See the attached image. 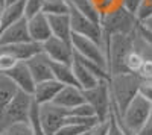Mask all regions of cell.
Masks as SVG:
<instances>
[{
	"instance_id": "6da1fadb",
	"label": "cell",
	"mask_w": 152,
	"mask_h": 135,
	"mask_svg": "<svg viewBox=\"0 0 152 135\" xmlns=\"http://www.w3.org/2000/svg\"><path fill=\"white\" fill-rule=\"evenodd\" d=\"M142 78L137 73L123 71L117 75L110 76V91L113 99V111L117 115L122 114V111L126 108L134 97L138 93V87L142 83Z\"/></svg>"
},
{
	"instance_id": "7a4b0ae2",
	"label": "cell",
	"mask_w": 152,
	"mask_h": 135,
	"mask_svg": "<svg viewBox=\"0 0 152 135\" xmlns=\"http://www.w3.org/2000/svg\"><path fill=\"white\" fill-rule=\"evenodd\" d=\"M100 28H102L104 35H132L137 30L138 21L134 14L123 9L122 6L116 8L114 11L100 17Z\"/></svg>"
},
{
	"instance_id": "3957f363",
	"label": "cell",
	"mask_w": 152,
	"mask_h": 135,
	"mask_svg": "<svg viewBox=\"0 0 152 135\" xmlns=\"http://www.w3.org/2000/svg\"><path fill=\"white\" fill-rule=\"evenodd\" d=\"M152 103H149L146 99H143L142 96H135L134 99L126 105V108L122 111V114H116L120 125L123 126V129L129 134H137L140 131V128L145 125V121L151 112Z\"/></svg>"
},
{
	"instance_id": "277c9868",
	"label": "cell",
	"mask_w": 152,
	"mask_h": 135,
	"mask_svg": "<svg viewBox=\"0 0 152 135\" xmlns=\"http://www.w3.org/2000/svg\"><path fill=\"white\" fill-rule=\"evenodd\" d=\"M85 102L93 108L99 121H105L113 109V99L110 91V79L99 81L94 87L82 90Z\"/></svg>"
},
{
	"instance_id": "5b68a950",
	"label": "cell",
	"mask_w": 152,
	"mask_h": 135,
	"mask_svg": "<svg viewBox=\"0 0 152 135\" xmlns=\"http://www.w3.org/2000/svg\"><path fill=\"white\" fill-rule=\"evenodd\" d=\"M32 105H34L32 94L18 90L0 114V129L8 125L17 123V121H29Z\"/></svg>"
},
{
	"instance_id": "8992f818",
	"label": "cell",
	"mask_w": 152,
	"mask_h": 135,
	"mask_svg": "<svg viewBox=\"0 0 152 135\" xmlns=\"http://www.w3.org/2000/svg\"><path fill=\"white\" fill-rule=\"evenodd\" d=\"M70 44L73 47V52L79 56H84L87 59L93 61V62L99 64L100 67H104L108 70L107 67V56L104 52V47L100 46L99 43L87 38V36L78 35V33H73L70 36Z\"/></svg>"
},
{
	"instance_id": "52a82bcc",
	"label": "cell",
	"mask_w": 152,
	"mask_h": 135,
	"mask_svg": "<svg viewBox=\"0 0 152 135\" xmlns=\"http://www.w3.org/2000/svg\"><path fill=\"white\" fill-rule=\"evenodd\" d=\"M69 112L55 103L38 105V120L46 135H55L56 131L64 125Z\"/></svg>"
},
{
	"instance_id": "ba28073f",
	"label": "cell",
	"mask_w": 152,
	"mask_h": 135,
	"mask_svg": "<svg viewBox=\"0 0 152 135\" xmlns=\"http://www.w3.org/2000/svg\"><path fill=\"white\" fill-rule=\"evenodd\" d=\"M69 15H70V24H72V32L73 33L87 36V38L99 43L104 47V32H102V28H100V23H96L90 18L81 15L79 12H76L72 8H70Z\"/></svg>"
},
{
	"instance_id": "9c48e42d",
	"label": "cell",
	"mask_w": 152,
	"mask_h": 135,
	"mask_svg": "<svg viewBox=\"0 0 152 135\" xmlns=\"http://www.w3.org/2000/svg\"><path fill=\"white\" fill-rule=\"evenodd\" d=\"M41 52L52 61V62L61 64H72L73 61V47L70 41L50 36L44 43H41Z\"/></svg>"
},
{
	"instance_id": "30bf717a",
	"label": "cell",
	"mask_w": 152,
	"mask_h": 135,
	"mask_svg": "<svg viewBox=\"0 0 152 135\" xmlns=\"http://www.w3.org/2000/svg\"><path fill=\"white\" fill-rule=\"evenodd\" d=\"M24 64H26L29 73L32 75L35 83L52 79V61L43 52H38L37 55L31 56L28 61H24Z\"/></svg>"
},
{
	"instance_id": "8fae6325",
	"label": "cell",
	"mask_w": 152,
	"mask_h": 135,
	"mask_svg": "<svg viewBox=\"0 0 152 135\" xmlns=\"http://www.w3.org/2000/svg\"><path fill=\"white\" fill-rule=\"evenodd\" d=\"M24 41H31L26 18H21L0 30V46L17 44V43H24Z\"/></svg>"
},
{
	"instance_id": "7c38bea8",
	"label": "cell",
	"mask_w": 152,
	"mask_h": 135,
	"mask_svg": "<svg viewBox=\"0 0 152 135\" xmlns=\"http://www.w3.org/2000/svg\"><path fill=\"white\" fill-rule=\"evenodd\" d=\"M28 20V32H29V38L31 41H35L38 44L44 43L47 38L52 36V32H50V26H49V20L47 15L40 12Z\"/></svg>"
},
{
	"instance_id": "4fadbf2b",
	"label": "cell",
	"mask_w": 152,
	"mask_h": 135,
	"mask_svg": "<svg viewBox=\"0 0 152 135\" xmlns=\"http://www.w3.org/2000/svg\"><path fill=\"white\" fill-rule=\"evenodd\" d=\"M61 88H62V85L53 78L43 81V82H37L34 87V91H32V99L37 105L52 103Z\"/></svg>"
},
{
	"instance_id": "5bb4252c",
	"label": "cell",
	"mask_w": 152,
	"mask_h": 135,
	"mask_svg": "<svg viewBox=\"0 0 152 135\" xmlns=\"http://www.w3.org/2000/svg\"><path fill=\"white\" fill-rule=\"evenodd\" d=\"M5 75L15 83V87L20 91L32 94L34 87H35V81H34L32 75L29 73V70H28V67H26L24 62H17L11 70L6 71Z\"/></svg>"
},
{
	"instance_id": "9a60e30c",
	"label": "cell",
	"mask_w": 152,
	"mask_h": 135,
	"mask_svg": "<svg viewBox=\"0 0 152 135\" xmlns=\"http://www.w3.org/2000/svg\"><path fill=\"white\" fill-rule=\"evenodd\" d=\"M84 93L79 87H75V85H62V88L58 91L56 97L53 99L52 103L64 108V109H72L75 106H78L81 103H84Z\"/></svg>"
},
{
	"instance_id": "2e32d148",
	"label": "cell",
	"mask_w": 152,
	"mask_h": 135,
	"mask_svg": "<svg viewBox=\"0 0 152 135\" xmlns=\"http://www.w3.org/2000/svg\"><path fill=\"white\" fill-rule=\"evenodd\" d=\"M0 50L8 52L11 56H14L18 62H24L31 56L41 52V44L35 41H24V43H17V44H6L0 46Z\"/></svg>"
},
{
	"instance_id": "e0dca14e",
	"label": "cell",
	"mask_w": 152,
	"mask_h": 135,
	"mask_svg": "<svg viewBox=\"0 0 152 135\" xmlns=\"http://www.w3.org/2000/svg\"><path fill=\"white\" fill-rule=\"evenodd\" d=\"M72 70H73V75H75V79H76V83L81 90H88L94 87V85L100 81L93 71H90L84 64H81L78 59L73 56V61H72ZM104 81V79H102Z\"/></svg>"
},
{
	"instance_id": "ac0fdd59",
	"label": "cell",
	"mask_w": 152,
	"mask_h": 135,
	"mask_svg": "<svg viewBox=\"0 0 152 135\" xmlns=\"http://www.w3.org/2000/svg\"><path fill=\"white\" fill-rule=\"evenodd\" d=\"M50 32L53 36L61 40L70 41L72 36V24H70V15L69 14H61V15H47Z\"/></svg>"
},
{
	"instance_id": "d6986e66",
	"label": "cell",
	"mask_w": 152,
	"mask_h": 135,
	"mask_svg": "<svg viewBox=\"0 0 152 135\" xmlns=\"http://www.w3.org/2000/svg\"><path fill=\"white\" fill-rule=\"evenodd\" d=\"M21 18H24V0H17L14 3L3 5L2 20H0V30Z\"/></svg>"
},
{
	"instance_id": "ffe728a7",
	"label": "cell",
	"mask_w": 152,
	"mask_h": 135,
	"mask_svg": "<svg viewBox=\"0 0 152 135\" xmlns=\"http://www.w3.org/2000/svg\"><path fill=\"white\" fill-rule=\"evenodd\" d=\"M52 78L58 81L61 85H75V87H78L72 70V64L52 62Z\"/></svg>"
},
{
	"instance_id": "44dd1931",
	"label": "cell",
	"mask_w": 152,
	"mask_h": 135,
	"mask_svg": "<svg viewBox=\"0 0 152 135\" xmlns=\"http://www.w3.org/2000/svg\"><path fill=\"white\" fill-rule=\"evenodd\" d=\"M18 88L3 71H0V114L5 109V106L11 102V99L15 96Z\"/></svg>"
},
{
	"instance_id": "7402d4cb",
	"label": "cell",
	"mask_w": 152,
	"mask_h": 135,
	"mask_svg": "<svg viewBox=\"0 0 152 135\" xmlns=\"http://www.w3.org/2000/svg\"><path fill=\"white\" fill-rule=\"evenodd\" d=\"M72 9H75L76 12H79L81 15L90 18L96 23L100 21V14L97 12L93 0H67Z\"/></svg>"
},
{
	"instance_id": "603a6c76",
	"label": "cell",
	"mask_w": 152,
	"mask_h": 135,
	"mask_svg": "<svg viewBox=\"0 0 152 135\" xmlns=\"http://www.w3.org/2000/svg\"><path fill=\"white\" fill-rule=\"evenodd\" d=\"M69 12L70 5L67 0H43V14L46 15H61Z\"/></svg>"
},
{
	"instance_id": "cb8c5ba5",
	"label": "cell",
	"mask_w": 152,
	"mask_h": 135,
	"mask_svg": "<svg viewBox=\"0 0 152 135\" xmlns=\"http://www.w3.org/2000/svg\"><path fill=\"white\" fill-rule=\"evenodd\" d=\"M90 129H91V126H87L84 123H79V121H73L70 118H66L64 125H62L56 131L55 135H79V134L87 132V131H90Z\"/></svg>"
},
{
	"instance_id": "d4e9b609",
	"label": "cell",
	"mask_w": 152,
	"mask_h": 135,
	"mask_svg": "<svg viewBox=\"0 0 152 135\" xmlns=\"http://www.w3.org/2000/svg\"><path fill=\"white\" fill-rule=\"evenodd\" d=\"M143 62H145V58L142 56V53H138L135 49H132V50L126 55L123 64H125V70H126V71L137 73V75H138V71H140Z\"/></svg>"
},
{
	"instance_id": "484cf974",
	"label": "cell",
	"mask_w": 152,
	"mask_h": 135,
	"mask_svg": "<svg viewBox=\"0 0 152 135\" xmlns=\"http://www.w3.org/2000/svg\"><path fill=\"white\" fill-rule=\"evenodd\" d=\"M2 135H32V128L29 121H17L0 129Z\"/></svg>"
},
{
	"instance_id": "4316f807",
	"label": "cell",
	"mask_w": 152,
	"mask_h": 135,
	"mask_svg": "<svg viewBox=\"0 0 152 135\" xmlns=\"http://www.w3.org/2000/svg\"><path fill=\"white\" fill-rule=\"evenodd\" d=\"M108 129H107V135H128V132H126L123 129V126L120 125V121L117 118V115L114 114V111L111 109V112L108 115Z\"/></svg>"
},
{
	"instance_id": "83f0119b",
	"label": "cell",
	"mask_w": 152,
	"mask_h": 135,
	"mask_svg": "<svg viewBox=\"0 0 152 135\" xmlns=\"http://www.w3.org/2000/svg\"><path fill=\"white\" fill-rule=\"evenodd\" d=\"M43 12V0H24V18Z\"/></svg>"
},
{
	"instance_id": "f1b7e54d",
	"label": "cell",
	"mask_w": 152,
	"mask_h": 135,
	"mask_svg": "<svg viewBox=\"0 0 152 135\" xmlns=\"http://www.w3.org/2000/svg\"><path fill=\"white\" fill-rule=\"evenodd\" d=\"M69 115H75V117H96L94 115V111H93V108L88 105L87 102L78 105V106H75L72 109H69ZM97 118V117H96Z\"/></svg>"
},
{
	"instance_id": "f546056e",
	"label": "cell",
	"mask_w": 152,
	"mask_h": 135,
	"mask_svg": "<svg viewBox=\"0 0 152 135\" xmlns=\"http://www.w3.org/2000/svg\"><path fill=\"white\" fill-rule=\"evenodd\" d=\"M149 15H152V0H142L140 6H138V9L135 12V18L138 23H142Z\"/></svg>"
},
{
	"instance_id": "4dcf8cb0",
	"label": "cell",
	"mask_w": 152,
	"mask_h": 135,
	"mask_svg": "<svg viewBox=\"0 0 152 135\" xmlns=\"http://www.w3.org/2000/svg\"><path fill=\"white\" fill-rule=\"evenodd\" d=\"M137 94L146 99L149 103H152V81H142Z\"/></svg>"
},
{
	"instance_id": "1f68e13d",
	"label": "cell",
	"mask_w": 152,
	"mask_h": 135,
	"mask_svg": "<svg viewBox=\"0 0 152 135\" xmlns=\"http://www.w3.org/2000/svg\"><path fill=\"white\" fill-rule=\"evenodd\" d=\"M140 3H142V0H120V6L134 15H135L138 6H140Z\"/></svg>"
},
{
	"instance_id": "d6a6232c",
	"label": "cell",
	"mask_w": 152,
	"mask_h": 135,
	"mask_svg": "<svg viewBox=\"0 0 152 135\" xmlns=\"http://www.w3.org/2000/svg\"><path fill=\"white\" fill-rule=\"evenodd\" d=\"M135 135H152V108H151V112L145 121V125L140 128V131H138Z\"/></svg>"
},
{
	"instance_id": "836d02e7",
	"label": "cell",
	"mask_w": 152,
	"mask_h": 135,
	"mask_svg": "<svg viewBox=\"0 0 152 135\" xmlns=\"http://www.w3.org/2000/svg\"><path fill=\"white\" fill-rule=\"evenodd\" d=\"M137 33H138V36H140V38H142L149 47H152V32H151V30L142 28L140 24H138V26H137Z\"/></svg>"
},
{
	"instance_id": "e575fe53",
	"label": "cell",
	"mask_w": 152,
	"mask_h": 135,
	"mask_svg": "<svg viewBox=\"0 0 152 135\" xmlns=\"http://www.w3.org/2000/svg\"><path fill=\"white\" fill-rule=\"evenodd\" d=\"M107 129H108V120L99 121L94 128H91L90 135H107Z\"/></svg>"
},
{
	"instance_id": "d590c367",
	"label": "cell",
	"mask_w": 152,
	"mask_h": 135,
	"mask_svg": "<svg viewBox=\"0 0 152 135\" xmlns=\"http://www.w3.org/2000/svg\"><path fill=\"white\" fill-rule=\"evenodd\" d=\"M142 28H145V29H148V30H151L152 32V15H149L146 20H143L142 23H138Z\"/></svg>"
},
{
	"instance_id": "8d00e7d4",
	"label": "cell",
	"mask_w": 152,
	"mask_h": 135,
	"mask_svg": "<svg viewBox=\"0 0 152 135\" xmlns=\"http://www.w3.org/2000/svg\"><path fill=\"white\" fill-rule=\"evenodd\" d=\"M17 0H3V5H8V3H14Z\"/></svg>"
},
{
	"instance_id": "74e56055",
	"label": "cell",
	"mask_w": 152,
	"mask_h": 135,
	"mask_svg": "<svg viewBox=\"0 0 152 135\" xmlns=\"http://www.w3.org/2000/svg\"><path fill=\"white\" fill-rule=\"evenodd\" d=\"M91 131V129H90ZM90 131H87V132H82V134H79V135H90Z\"/></svg>"
},
{
	"instance_id": "f35d334b",
	"label": "cell",
	"mask_w": 152,
	"mask_h": 135,
	"mask_svg": "<svg viewBox=\"0 0 152 135\" xmlns=\"http://www.w3.org/2000/svg\"><path fill=\"white\" fill-rule=\"evenodd\" d=\"M2 8H3V5L0 3V20H2Z\"/></svg>"
},
{
	"instance_id": "ab89813d",
	"label": "cell",
	"mask_w": 152,
	"mask_h": 135,
	"mask_svg": "<svg viewBox=\"0 0 152 135\" xmlns=\"http://www.w3.org/2000/svg\"><path fill=\"white\" fill-rule=\"evenodd\" d=\"M0 3H2V5H3V0H0Z\"/></svg>"
},
{
	"instance_id": "60d3db41",
	"label": "cell",
	"mask_w": 152,
	"mask_h": 135,
	"mask_svg": "<svg viewBox=\"0 0 152 135\" xmlns=\"http://www.w3.org/2000/svg\"><path fill=\"white\" fill-rule=\"evenodd\" d=\"M0 135H2V134H0Z\"/></svg>"
}]
</instances>
